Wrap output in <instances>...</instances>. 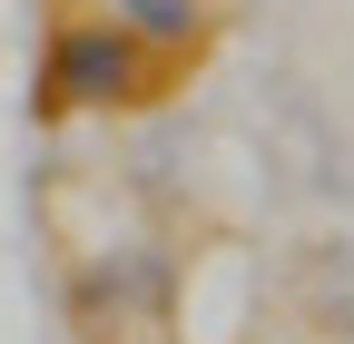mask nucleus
<instances>
[{
	"label": "nucleus",
	"instance_id": "obj_3",
	"mask_svg": "<svg viewBox=\"0 0 354 344\" xmlns=\"http://www.w3.org/2000/svg\"><path fill=\"white\" fill-rule=\"evenodd\" d=\"M109 20L138 39V50H177L187 59L207 39V20H216V0H109Z\"/></svg>",
	"mask_w": 354,
	"mask_h": 344
},
{
	"label": "nucleus",
	"instance_id": "obj_1",
	"mask_svg": "<svg viewBox=\"0 0 354 344\" xmlns=\"http://www.w3.org/2000/svg\"><path fill=\"white\" fill-rule=\"evenodd\" d=\"M148 89V50L118 20H69L39 59V108H128Z\"/></svg>",
	"mask_w": 354,
	"mask_h": 344
},
{
	"label": "nucleus",
	"instance_id": "obj_2",
	"mask_svg": "<svg viewBox=\"0 0 354 344\" xmlns=\"http://www.w3.org/2000/svg\"><path fill=\"white\" fill-rule=\"evenodd\" d=\"M167 305H177V256L158 236H128V246L88 256V266L69 276V315L88 334H109V325H167Z\"/></svg>",
	"mask_w": 354,
	"mask_h": 344
}]
</instances>
